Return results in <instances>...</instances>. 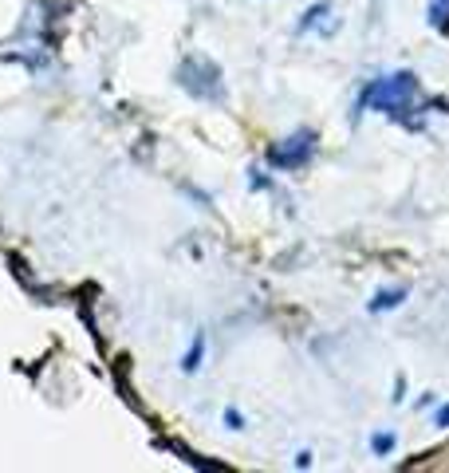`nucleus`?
<instances>
[{"label":"nucleus","mask_w":449,"mask_h":473,"mask_svg":"<svg viewBox=\"0 0 449 473\" xmlns=\"http://www.w3.org/2000/svg\"><path fill=\"white\" fill-rule=\"evenodd\" d=\"M422 106L418 79L410 71H394V75L371 79L359 95V111H383L390 118H410Z\"/></svg>","instance_id":"obj_1"},{"label":"nucleus","mask_w":449,"mask_h":473,"mask_svg":"<svg viewBox=\"0 0 449 473\" xmlns=\"http://www.w3.org/2000/svg\"><path fill=\"white\" fill-rule=\"evenodd\" d=\"M312 154H315V135L312 130H295L292 138H284L268 150V162L276 166V170H300V166H307Z\"/></svg>","instance_id":"obj_2"},{"label":"nucleus","mask_w":449,"mask_h":473,"mask_svg":"<svg viewBox=\"0 0 449 473\" xmlns=\"http://www.w3.org/2000/svg\"><path fill=\"white\" fill-rule=\"evenodd\" d=\"M182 83L194 95H201V99H221V71L209 64V59H185L182 64Z\"/></svg>","instance_id":"obj_3"},{"label":"nucleus","mask_w":449,"mask_h":473,"mask_svg":"<svg viewBox=\"0 0 449 473\" xmlns=\"http://www.w3.org/2000/svg\"><path fill=\"white\" fill-rule=\"evenodd\" d=\"M335 28H339V20L331 16V5H315V8H307V12H304V20H300V32L335 35Z\"/></svg>","instance_id":"obj_4"},{"label":"nucleus","mask_w":449,"mask_h":473,"mask_svg":"<svg viewBox=\"0 0 449 473\" xmlns=\"http://www.w3.org/2000/svg\"><path fill=\"white\" fill-rule=\"evenodd\" d=\"M402 300H406V288H383L371 300V312H390V307H398Z\"/></svg>","instance_id":"obj_5"},{"label":"nucleus","mask_w":449,"mask_h":473,"mask_svg":"<svg viewBox=\"0 0 449 473\" xmlns=\"http://www.w3.org/2000/svg\"><path fill=\"white\" fill-rule=\"evenodd\" d=\"M430 24L437 32L449 28V0H430Z\"/></svg>","instance_id":"obj_6"},{"label":"nucleus","mask_w":449,"mask_h":473,"mask_svg":"<svg viewBox=\"0 0 449 473\" xmlns=\"http://www.w3.org/2000/svg\"><path fill=\"white\" fill-rule=\"evenodd\" d=\"M201 355H205V339H194V347H189L185 351V359H182V371H189V375H194L197 371V367H201Z\"/></svg>","instance_id":"obj_7"},{"label":"nucleus","mask_w":449,"mask_h":473,"mask_svg":"<svg viewBox=\"0 0 449 473\" xmlns=\"http://www.w3.org/2000/svg\"><path fill=\"white\" fill-rule=\"evenodd\" d=\"M371 449H374V454H390V449H394V434H374Z\"/></svg>","instance_id":"obj_8"},{"label":"nucleus","mask_w":449,"mask_h":473,"mask_svg":"<svg viewBox=\"0 0 449 473\" xmlns=\"http://www.w3.org/2000/svg\"><path fill=\"white\" fill-rule=\"evenodd\" d=\"M224 422H229L233 430H241V414H236V410H224Z\"/></svg>","instance_id":"obj_9"},{"label":"nucleus","mask_w":449,"mask_h":473,"mask_svg":"<svg viewBox=\"0 0 449 473\" xmlns=\"http://www.w3.org/2000/svg\"><path fill=\"white\" fill-rule=\"evenodd\" d=\"M434 426H442V430H445V426H449V407H442V410H437V418H434Z\"/></svg>","instance_id":"obj_10"},{"label":"nucleus","mask_w":449,"mask_h":473,"mask_svg":"<svg viewBox=\"0 0 449 473\" xmlns=\"http://www.w3.org/2000/svg\"><path fill=\"white\" fill-rule=\"evenodd\" d=\"M402 395H406V378H398L394 383V402H402Z\"/></svg>","instance_id":"obj_11"}]
</instances>
